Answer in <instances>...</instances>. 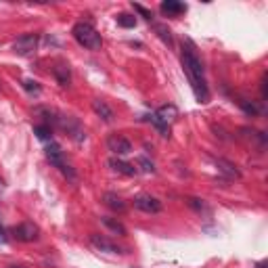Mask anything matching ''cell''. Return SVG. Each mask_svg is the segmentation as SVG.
<instances>
[{
	"label": "cell",
	"instance_id": "4fadbf2b",
	"mask_svg": "<svg viewBox=\"0 0 268 268\" xmlns=\"http://www.w3.org/2000/svg\"><path fill=\"white\" fill-rule=\"evenodd\" d=\"M155 116H158L164 124H168V126H170V124L178 118V109H176L174 105H164V107H160L158 111H155Z\"/></svg>",
	"mask_w": 268,
	"mask_h": 268
},
{
	"label": "cell",
	"instance_id": "ba28073f",
	"mask_svg": "<svg viewBox=\"0 0 268 268\" xmlns=\"http://www.w3.org/2000/svg\"><path fill=\"white\" fill-rule=\"evenodd\" d=\"M59 124H61V128L63 130H67V134L76 141V143H82L84 139H86V132H84V128L78 124V120H74V118H59Z\"/></svg>",
	"mask_w": 268,
	"mask_h": 268
},
{
	"label": "cell",
	"instance_id": "7402d4cb",
	"mask_svg": "<svg viewBox=\"0 0 268 268\" xmlns=\"http://www.w3.org/2000/svg\"><path fill=\"white\" fill-rule=\"evenodd\" d=\"M137 166H139L145 174H153V172H155L153 162H151V160H147V158H139V160H137Z\"/></svg>",
	"mask_w": 268,
	"mask_h": 268
},
{
	"label": "cell",
	"instance_id": "ffe728a7",
	"mask_svg": "<svg viewBox=\"0 0 268 268\" xmlns=\"http://www.w3.org/2000/svg\"><path fill=\"white\" fill-rule=\"evenodd\" d=\"M34 134H36V137L40 139V141H53V130L47 126V124H44V126H36L34 128Z\"/></svg>",
	"mask_w": 268,
	"mask_h": 268
},
{
	"label": "cell",
	"instance_id": "7c38bea8",
	"mask_svg": "<svg viewBox=\"0 0 268 268\" xmlns=\"http://www.w3.org/2000/svg\"><path fill=\"white\" fill-rule=\"evenodd\" d=\"M93 109H95V114H97L103 122H111V120H114V111H111V107H109L105 101L95 99V101H93Z\"/></svg>",
	"mask_w": 268,
	"mask_h": 268
},
{
	"label": "cell",
	"instance_id": "f546056e",
	"mask_svg": "<svg viewBox=\"0 0 268 268\" xmlns=\"http://www.w3.org/2000/svg\"><path fill=\"white\" fill-rule=\"evenodd\" d=\"M9 268H24V266H15V264H13V266H9Z\"/></svg>",
	"mask_w": 268,
	"mask_h": 268
},
{
	"label": "cell",
	"instance_id": "e0dca14e",
	"mask_svg": "<svg viewBox=\"0 0 268 268\" xmlns=\"http://www.w3.org/2000/svg\"><path fill=\"white\" fill-rule=\"evenodd\" d=\"M145 120H147V122H151L155 128H158L162 137H170V126H168V124H164V122H162L158 116H155V114H151V116H145Z\"/></svg>",
	"mask_w": 268,
	"mask_h": 268
},
{
	"label": "cell",
	"instance_id": "f1b7e54d",
	"mask_svg": "<svg viewBox=\"0 0 268 268\" xmlns=\"http://www.w3.org/2000/svg\"><path fill=\"white\" fill-rule=\"evenodd\" d=\"M5 187V181H3V178H0V189H3Z\"/></svg>",
	"mask_w": 268,
	"mask_h": 268
},
{
	"label": "cell",
	"instance_id": "5bb4252c",
	"mask_svg": "<svg viewBox=\"0 0 268 268\" xmlns=\"http://www.w3.org/2000/svg\"><path fill=\"white\" fill-rule=\"evenodd\" d=\"M216 166L222 174H227L229 178H241V172L237 170V166L233 162H227V160H216Z\"/></svg>",
	"mask_w": 268,
	"mask_h": 268
},
{
	"label": "cell",
	"instance_id": "83f0119b",
	"mask_svg": "<svg viewBox=\"0 0 268 268\" xmlns=\"http://www.w3.org/2000/svg\"><path fill=\"white\" fill-rule=\"evenodd\" d=\"M0 241H5V235H3V229H0Z\"/></svg>",
	"mask_w": 268,
	"mask_h": 268
},
{
	"label": "cell",
	"instance_id": "6da1fadb",
	"mask_svg": "<svg viewBox=\"0 0 268 268\" xmlns=\"http://www.w3.org/2000/svg\"><path fill=\"white\" fill-rule=\"evenodd\" d=\"M183 70L193 86V93L197 97L199 103H208L210 99V91H208V84H206V72H204V63H201L197 49L191 40L183 42Z\"/></svg>",
	"mask_w": 268,
	"mask_h": 268
},
{
	"label": "cell",
	"instance_id": "8992f818",
	"mask_svg": "<svg viewBox=\"0 0 268 268\" xmlns=\"http://www.w3.org/2000/svg\"><path fill=\"white\" fill-rule=\"evenodd\" d=\"M13 235L17 241H24V243H32L40 237V229L34 225V222H24V225H19L13 229Z\"/></svg>",
	"mask_w": 268,
	"mask_h": 268
},
{
	"label": "cell",
	"instance_id": "30bf717a",
	"mask_svg": "<svg viewBox=\"0 0 268 268\" xmlns=\"http://www.w3.org/2000/svg\"><path fill=\"white\" fill-rule=\"evenodd\" d=\"M109 168L114 172H118V174H124V176H137L139 174V170L134 168V164H128V162H124L120 158H111L109 160Z\"/></svg>",
	"mask_w": 268,
	"mask_h": 268
},
{
	"label": "cell",
	"instance_id": "7a4b0ae2",
	"mask_svg": "<svg viewBox=\"0 0 268 268\" xmlns=\"http://www.w3.org/2000/svg\"><path fill=\"white\" fill-rule=\"evenodd\" d=\"M72 34H74V38H76V42L80 44V47L91 49V51L101 49V34L91 24H84V21H80V24L74 26Z\"/></svg>",
	"mask_w": 268,
	"mask_h": 268
},
{
	"label": "cell",
	"instance_id": "9c48e42d",
	"mask_svg": "<svg viewBox=\"0 0 268 268\" xmlns=\"http://www.w3.org/2000/svg\"><path fill=\"white\" fill-rule=\"evenodd\" d=\"M91 243L95 245V248H97L99 252H107V254H124L120 245H116L114 241H109V239H105V237H101V235H93V237H91Z\"/></svg>",
	"mask_w": 268,
	"mask_h": 268
},
{
	"label": "cell",
	"instance_id": "603a6c76",
	"mask_svg": "<svg viewBox=\"0 0 268 268\" xmlns=\"http://www.w3.org/2000/svg\"><path fill=\"white\" fill-rule=\"evenodd\" d=\"M24 88L28 93H36V95L40 93V84L36 80H24Z\"/></svg>",
	"mask_w": 268,
	"mask_h": 268
},
{
	"label": "cell",
	"instance_id": "277c9868",
	"mask_svg": "<svg viewBox=\"0 0 268 268\" xmlns=\"http://www.w3.org/2000/svg\"><path fill=\"white\" fill-rule=\"evenodd\" d=\"M107 149L116 155V158H122V155L132 153V143L124 137V134H109L107 137Z\"/></svg>",
	"mask_w": 268,
	"mask_h": 268
},
{
	"label": "cell",
	"instance_id": "3957f363",
	"mask_svg": "<svg viewBox=\"0 0 268 268\" xmlns=\"http://www.w3.org/2000/svg\"><path fill=\"white\" fill-rule=\"evenodd\" d=\"M44 153H47V160H49L55 168H59V170L63 172V176H67V178H76V172L72 170V166H70V164H65V160H63L61 145H57L55 141H51V143L47 145V149H44Z\"/></svg>",
	"mask_w": 268,
	"mask_h": 268
},
{
	"label": "cell",
	"instance_id": "4316f807",
	"mask_svg": "<svg viewBox=\"0 0 268 268\" xmlns=\"http://www.w3.org/2000/svg\"><path fill=\"white\" fill-rule=\"evenodd\" d=\"M266 266H268V262H266V260H262V262H258V264H256V268H266Z\"/></svg>",
	"mask_w": 268,
	"mask_h": 268
},
{
	"label": "cell",
	"instance_id": "2e32d148",
	"mask_svg": "<svg viewBox=\"0 0 268 268\" xmlns=\"http://www.w3.org/2000/svg\"><path fill=\"white\" fill-rule=\"evenodd\" d=\"M103 201H105V204H107L111 210H116V212H124V210H126L124 199H122V197H118L116 193H105Z\"/></svg>",
	"mask_w": 268,
	"mask_h": 268
},
{
	"label": "cell",
	"instance_id": "cb8c5ba5",
	"mask_svg": "<svg viewBox=\"0 0 268 268\" xmlns=\"http://www.w3.org/2000/svg\"><path fill=\"white\" fill-rule=\"evenodd\" d=\"M134 11H139V13H141L147 21H151V19H153V13H151V11H147V9H145V7H141V5H134Z\"/></svg>",
	"mask_w": 268,
	"mask_h": 268
},
{
	"label": "cell",
	"instance_id": "484cf974",
	"mask_svg": "<svg viewBox=\"0 0 268 268\" xmlns=\"http://www.w3.org/2000/svg\"><path fill=\"white\" fill-rule=\"evenodd\" d=\"M189 206L195 208V210H201V208H204V201H201V199H189Z\"/></svg>",
	"mask_w": 268,
	"mask_h": 268
},
{
	"label": "cell",
	"instance_id": "8fae6325",
	"mask_svg": "<svg viewBox=\"0 0 268 268\" xmlns=\"http://www.w3.org/2000/svg\"><path fill=\"white\" fill-rule=\"evenodd\" d=\"M53 74H55V78H57V82H59L61 86H70V82H72V70H70V65L57 63L55 70H53Z\"/></svg>",
	"mask_w": 268,
	"mask_h": 268
},
{
	"label": "cell",
	"instance_id": "d4e9b609",
	"mask_svg": "<svg viewBox=\"0 0 268 268\" xmlns=\"http://www.w3.org/2000/svg\"><path fill=\"white\" fill-rule=\"evenodd\" d=\"M241 103V107L248 111V114H258V109H256V105L254 103H248V101H239Z\"/></svg>",
	"mask_w": 268,
	"mask_h": 268
},
{
	"label": "cell",
	"instance_id": "9a60e30c",
	"mask_svg": "<svg viewBox=\"0 0 268 268\" xmlns=\"http://www.w3.org/2000/svg\"><path fill=\"white\" fill-rule=\"evenodd\" d=\"M162 11L168 13V15H181L187 11V5L178 3V0H164L162 3Z\"/></svg>",
	"mask_w": 268,
	"mask_h": 268
},
{
	"label": "cell",
	"instance_id": "ac0fdd59",
	"mask_svg": "<svg viewBox=\"0 0 268 268\" xmlns=\"http://www.w3.org/2000/svg\"><path fill=\"white\" fill-rule=\"evenodd\" d=\"M103 225H105L109 231H114L116 235H126V227L122 225V222H118L116 218H103Z\"/></svg>",
	"mask_w": 268,
	"mask_h": 268
},
{
	"label": "cell",
	"instance_id": "52a82bcc",
	"mask_svg": "<svg viewBox=\"0 0 268 268\" xmlns=\"http://www.w3.org/2000/svg\"><path fill=\"white\" fill-rule=\"evenodd\" d=\"M134 208L141 212H147V214H158L162 212V201L151 195H139V197H134Z\"/></svg>",
	"mask_w": 268,
	"mask_h": 268
},
{
	"label": "cell",
	"instance_id": "44dd1931",
	"mask_svg": "<svg viewBox=\"0 0 268 268\" xmlns=\"http://www.w3.org/2000/svg\"><path fill=\"white\" fill-rule=\"evenodd\" d=\"M155 32H158V36L168 44V47H172V32L166 26H155Z\"/></svg>",
	"mask_w": 268,
	"mask_h": 268
},
{
	"label": "cell",
	"instance_id": "d6986e66",
	"mask_svg": "<svg viewBox=\"0 0 268 268\" xmlns=\"http://www.w3.org/2000/svg\"><path fill=\"white\" fill-rule=\"evenodd\" d=\"M116 19H118V26H120V28H126V30H130V28L137 26V17L128 15V13H120Z\"/></svg>",
	"mask_w": 268,
	"mask_h": 268
},
{
	"label": "cell",
	"instance_id": "5b68a950",
	"mask_svg": "<svg viewBox=\"0 0 268 268\" xmlns=\"http://www.w3.org/2000/svg\"><path fill=\"white\" fill-rule=\"evenodd\" d=\"M38 47V34H24V36H19L13 44V51L21 57H28L36 51Z\"/></svg>",
	"mask_w": 268,
	"mask_h": 268
}]
</instances>
